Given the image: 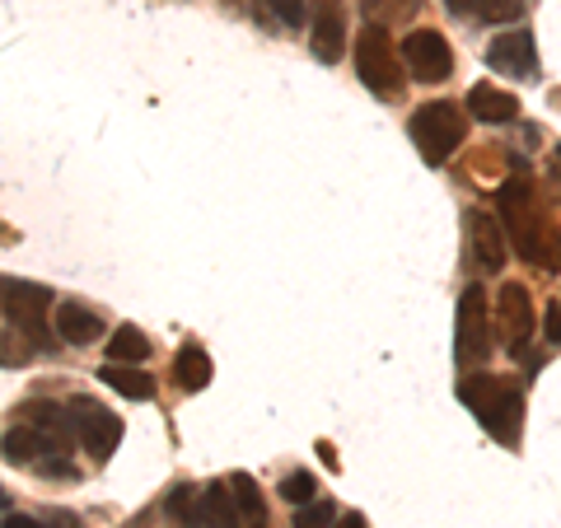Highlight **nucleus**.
<instances>
[{
  "mask_svg": "<svg viewBox=\"0 0 561 528\" xmlns=\"http://www.w3.org/2000/svg\"><path fill=\"white\" fill-rule=\"evenodd\" d=\"M496 206H501V220H505V239L515 243V253L534 267H561V239L552 225H542L538 206H534V187L524 179H511L496 192Z\"/></svg>",
  "mask_w": 561,
  "mask_h": 528,
  "instance_id": "1",
  "label": "nucleus"
},
{
  "mask_svg": "<svg viewBox=\"0 0 561 528\" xmlns=\"http://www.w3.org/2000/svg\"><path fill=\"white\" fill-rule=\"evenodd\" d=\"M459 398L468 402V412L482 421V431L501 445H515L524 426V398L515 383H505L501 375H468L459 383Z\"/></svg>",
  "mask_w": 561,
  "mask_h": 528,
  "instance_id": "2",
  "label": "nucleus"
},
{
  "mask_svg": "<svg viewBox=\"0 0 561 528\" xmlns=\"http://www.w3.org/2000/svg\"><path fill=\"white\" fill-rule=\"evenodd\" d=\"M408 131H412V146L421 150V160H426L431 169H440V164H449V154L463 146L468 113L449 99L421 103V108L412 113V122H408Z\"/></svg>",
  "mask_w": 561,
  "mask_h": 528,
  "instance_id": "3",
  "label": "nucleus"
},
{
  "mask_svg": "<svg viewBox=\"0 0 561 528\" xmlns=\"http://www.w3.org/2000/svg\"><path fill=\"white\" fill-rule=\"evenodd\" d=\"M402 51H393V38L379 24H365L356 38V76L365 80V90L379 99H398L408 76H402Z\"/></svg>",
  "mask_w": 561,
  "mask_h": 528,
  "instance_id": "4",
  "label": "nucleus"
},
{
  "mask_svg": "<svg viewBox=\"0 0 561 528\" xmlns=\"http://www.w3.org/2000/svg\"><path fill=\"white\" fill-rule=\"evenodd\" d=\"M534 328H538V309H534L529 286L505 280L501 295H496V342L505 346V356H515V360L529 356Z\"/></svg>",
  "mask_w": 561,
  "mask_h": 528,
  "instance_id": "5",
  "label": "nucleus"
},
{
  "mask_svg": "<svg viewBox=\"0 0 561 528\" xmlns=\"http://www.w3.org/2000/svg\"><path fill=\"white\" fill-rule=\"evenodd\" d=\"M402 66H408V80H421V84H445L454 76V51H449V38L435 28H412L402 38Z\"/></svg>",
  "mask_w": 561,
  "mask_h": 528,
  "instance_id": "6",
  "label": "nucleus"
},
{
  "mask_svg": "<svg viewBox=\"0 0 561 528\" xmlns=\"http://www.w3.org/2000/svg\"><path fill=\"white\" fill-rule=\"evenodd\" d=\"M70 421H76L80 449L90 454L94 463H108L113 449L122 445V421L103 408V402H94V398H76V402H70Z\"/></svg>",
  "mask_w": 561,
  "mask_h": 528,
  "instance_id": "7",
  "label": "nucleus"
},
{
  "mask_svg": "<svg viewBox=\"0 0 561 528\" xmlns=\"http://www.w3.org/2000/svg\"><path fill=\"white\" fill-rule=\"evenodd\" d=\"M0 309H5L10 328L28 332V337H47V313H51V290L33 286V280H5L0 286Z\"/></svg>",
  "mask_w": 561,
  "mask_h": 528,
  "instance_id": "8",
  "label": "nucleus"
},
{
  "mask_svg": "<svg viewBox=\"0 0 561 528\" xmlns=\"http://www.w3.org/2000/svg\"><path fill=\"white\" fill-rule=\"evenodd\" d=\"M486 290L482 286H468L459 295V365H482L491 356V346H496V337H491V319H486Z\"/></svg>",
  "mask_w": 561,
  "mask_h": 528,
  "instance_id": "9",
  "label": "nucleus"
},
{
  "mask_svg": "<svg viewBox=\"0 0 561 528\" xmlns=\"http://www.w3.org/2000/svg\"><path fill=\"white\" fill-rule=\"evenodd\" d=\"M309 51L323 66H337L346 57V5L342 0H313V38Z\"/></svg>",
  "mask_w": 561,
  "mask_h": 528,
  "instance_id": "10",
  "label": "nucleus"
},
{
  "mask_svg": "<svg viewBox=\"0 0 561 528\" xmlns=\"http://www.w3.org/2000/svg\"><path fill=\"white\" fill-rule=\"evenodd\" d=\"M486 66L496 70V76L529 80V76H534V66H538V43H534V33H529V28L501 33V38L486 47Z\"/></svg>",
  "mask_w": 561,
  "mask_h": 528,
  "instance_id": "11",
  "label": "nucleus"
},
{
  "mask_svg": "<svg viewBox=\"0 0 561 528\" xmlns=\"http://www.w3.org/2000/svg\"><path fill=\"white\" fill-rule=\"evenodd\" d=\"M468 253L486 276H496L505 267V225L491 210H472L468 216Z\"/></svg>",
  "mask_w": 561,
  "mask_h": 528,
  "instance_id": "12",
  "label": "nucleus"
},
{
  "mask_svg": "<svg viewBox=\"0 0 561 528\" xmlns=\"http://www.w3.org/2000/svg\"><path fill=\"white\" fill-rule=\"evenodd\" d=\"M183 528H239L230 482H206V491L192 496L187 515H183Z\"/></svg>",
  "mask_w": 561,
  "mask_h": 528,
  "instance_id": "13",
  "label": "nucleus"
},
{
  "mask_svg": "<svg viewBox=\"0 0 561 528\" xmlns=\"http://www.w3.org/2000/svg\"><path fill=\"white\" fill-rule=\"evenodd\" d=\"M20 421H28V426L47 439L51 454H66L70 439H76V421H70V412H61L57 402L33 398V402H24V408H20Z\"/></svg>",
  "mask_w": 561,
  "mask_h": 528,
  "instance_id": "14",
  "label": "nucleus"
},
{
  "mask_svg": "<svg viewBox=\"0 0 561 528\" xmlns=\"http://www.w3.org/2000/svg\"><path fill=\"white\" fill-rule=\"evenodd\" d=\"M57 337L70 346H90L103 337V319L90 305H80V299H61L57 305Z\"/></svg>",
  "mask_w": 561,
  "mask_h": 528,
  "instance_id": "15",
  "label": "nucleus"
},
{
  "mask_svg": "<svg viewBox=\"0 0 561 528\" xmlns=\"http://www.w3.org/2000/svg\"><path fill=\"white\" fill-rule=\"evenodd\" d=\"M0 454H5V463H14V468H38L43 454H51V445L28 421H20V426H10L5 439H0Z\"/></svg>",
  "mask_w": 561,
  "mask_h": 528,
  "instance_id": "16",
  "label": "nucleus"
},
{
  "mask_svg": "<svg viewBox=\"0 0 561 528\" xmlns=\"http://www.w3.org/2000/svg\"><path fill=\"white\" fill-rule=\"evenodd\" d=\"M468 113L478 122H511L519 113V99L496 90V84H472L468 90Z\"/></svg>",
  "mask_w": 561,
  "mask_h": 528,
  "instance_id": "17",
  "label": "nucleus"
},
{
  "mask_svg": "<svg viewBox=\"0 0 561 528\" xmlns=\"http://www.w3.org/2000/svg\"><path fill=\"white\" fill-rule=\"evenodd\" d=\"M210 375H216V365H210V356L197 346V342H187L179 356H173V379H179V389L183 393H202Z\"/></svg>",
  "mask_w": 561,
  "mask_h": 528,
  "instance_id": "18",
  "label": "nucleus"
},
{
  "mask_svg": "<svg viewBox=\"0 0 561 528\" xmlns=\"http://www.w3.org/2000/svg\"><path fill=\"white\" fill-rule=\"evenodd\" d=\"M230 496H234L239 528H267V501H262V491L249 472H234L230 478Z\"/></svg>",
  "mask_w": 561,
  "mask_h": 528,
  "instance_id": "19",
  "label": "nucleus"
},
{
  "mask_svg": "<svg viewBox=\"0 0 561 528\" xmlns=\"http://www.w3.org/2000/svg\"><path fill=\"white\" fill-rule=\"evenodd\" d=\"M445 10L463 24H501V20H515L519 14L515 0H445Z\"/></svg>",
  "mask_w": 561,
  "mask_h": 528,
  "instance_id": "20",
  "label": "nucleus"
},
{
  "mask_svg": "<svg viewBox=\"0 0 561 528\" xmlns=\"http://www.w3.org/2000/svg\"><path fill=\"white\" fill-rule=\"evenodd\" d=\"M99 379L108 383V389H117L122 398H131V402H150V398H154V379L140 375V369H131V365L108 360V365L99 369Z\"/></svg>",
  "mask_w": 561,
  "mask_h": 528,
  "instance_id": "21",
  "label": "nucleus"
},
{
  "mask_svg": "<svg viewBox=\"0 0 561 528\" xmlns=\"http://www.w3.org/2000/svg\"><path fill=\"white\" fill-rule=\"evenodd\" d=\"M108 360H117V365H146L150 360V337L136 323H122L108 337Z\"/></svg>",
  "mask_w": 561,
  "mask_h": 528,
  "instance_id": "22",
  "label": "nucleus"
},
{
  "mask_svg": "<svg viewBox=\"0 0 561 528\" xmlns=\"http://www.w3.org/2000/svg\"><path fill=\"white\" fill-rule=\"evenodd\" d=\"M421 10V0H360V14H365V24H402V20H412V14Z\"/></svg>",
  "mask_w": 561,
  "mask_h": 528,
  "instance_id": "23",
  "label": "nucleus"
},
{
  "mask_svg": "<svg viewBox=\"0 0 561 528\" xmlns=\"http://www.w3.org/2000/svg\"><path fill=\"white\" fill-rule=\"evenodd\" d=\"M280 496L295 501V505H309L313 496H319V478H313V472H305V468H295V472H286V478H280Z\"/></svg>",
  "mask_w": 561,
  "mask_h": 528,
  "instance_id": "24",
  "label": "nucleus"
},
{
  "mask_svg": "<svg viewBox=\"0 0 561 528\" xmlns=\"http://www.w3.org/2000/svg\"><path fill=\"white\" fill-rule=\"evenodd\" d=\"M257 5L267 10L280 28H300V24L309 20V5H305V0H257Z\"/></svg>",
  "mask_w": 561,
  "mask_h": 528,
  "instance_id": "25",
  "label": "nucleus"
},
{
  "mask_svg": "<svg viewBox=\"0 0 561 528\" xmlns=\"http://www.w3.org/2000/svg\"><path fill=\"white\" fill-rule=\"evenodd\" d=\"M332 519H337V505L332 501H309L295 509V528H332Z\"/></svg>",
  "mask_w": 561,
  "mask_h": 528,
  "instance_id": "26",
  "label": "nucleus"
},
{
  "mask_svg": "<svg viewBox=\"0 0 561 528\" xmlns=\"http://www.w3.org/2000/svg\"><path fill=\"white\" fill-rule=\"evenodd\" d=\"M0 528H57V524H43L33 515H5V524H0Z\"/></svg>",
  "mask_w": 561,
  "mask_h": 528,
  "instance_id": "27",
  "label": "nucleus"
},
{
  "mask_svg": "<svg viewBox=\"0 0 561 528\" xmlns=\"http://www.w3.org/2000/svg\"><path fill=\"white\" fill-rule=\"evenodd\" d=\"M548 342L561 346V305H548Z\"/></svg>",
  "mask_w": 561,
  "mask_h": 528,
  "instance_id": "28",
  "label": "nucleus"
},
{
  "mask_svg": "<svg viewBox=\"0 0 561 528\" xmlns=\"http://www.w3.org/2000/svg\"><path fill=\"white\" fill-rule=\"evenodd\" d=\"M332 528H370V524H365V519H360V515H346V519H342V524H332Z\"/></svg>",
  "mask_w": 561,
  "mask_h": 528,
  "instance_id": "29",
  "label": "nucleus"
},
{
  "mask_svg": "<svg viewBox=\"0 0 561 528\" xmlns=\"http://www.w3.org/2000/svg\"><path fill=\"white\" fill-rule=\"evenodd\" d=\"M552 169H557V183H561V146L552 150Z\"/></svg>",
  "mask_w": 561,
  "mask_h": 528,
  "instance_id": "30",
  "label": "nucleus"
},
{
  "mask_svg": "<svg viewBox=\"0 0 561 528\" xmlns=\"http://www.w3.org/2000/svg\"><path fill=\"white\" fill-rule=\"evenodd\" d=\"M0 509H10V496H5V491H0Z\"/></svg>",
  "mask_w": 561,
  "mask_h": 528,
  "instance_id": "31",
  "label": "nucleus"
}]
</instances>
